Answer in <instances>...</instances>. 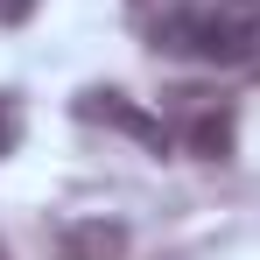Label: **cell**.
Segmentation results:
<instances>
[{
    "label": "cell",
    "instance_id": "obj_1",
    "mask_svg": "<svg viewBox=\"0 0 260 260\" xmlns=\"http://www.w3.org/2000/svg\"><path fill=\"white\" fill-rule=\"evenodd\" d=\"M155 49H183L211 71H260V0H211L169 14L155 28Z\"/></svg>",
    "mask_w": 260,
    "mask_h": 260
},
{
    "label": "cell",
    "instance_id": "obj_2",
    "mask_svg": "<svg viewBox=\"0 0 260 260\" xmlns=\"http://www.w3.org/2000/svg\"><path fill=\"white\" fill-rule=\"evenodd\" d=\"M78 120L85 127H113V134H134L141 148H155V155H169V127L155 120V113H141L127 91H78Z\"/></svg>",
    "mask_w": 260,
    "mask_h": 260
},
{
    "label": "cell",
    "instance_id": "obj_3",
    "mask_svg": "<svg viewBox=\"0 0 260 260\" xmlns=\"http://www.w3.org/2000/svg\"><path fill=\"white\" fill-rule=\"evenodd\" d=\"M56 253L63 260H120L127 253V225H113V218H71L56 232Z\"/></svg>",
    "mask_w": 260,
    "mask_h": 260
},
{
    "label": "cell",
    "instance_id": "obj_4",
    "mask_svg": "<svg viewBox=\"0 0 260 260\" xmlns=\"http://www.w3.org/2000/svg\"><path fill=\"white\" fill-rule=\"evenodd\" d=\"M183 141H190V155H204V162H232V106H197V113L183 120Z\"/></svg>",
    "mask_w": 260,
    "mask_h": 260
},
{
    "label": "cell",
    "instance_id": "obj_5",
    "mask_svg": "<svg viewBox=\"0 0 260 260\" xmlns=\"http://www.w3.org/2000/svg\"><path fill=\"white\" fill-rule=\"evenodd\" d=\"M28 14H36V0H0V21H7V28H21Z\"/></svg>",
    "mask_w": 260,
    "mask_h": 260
},
{
    "label": "cell",
    "instance_id": "obj_6",
    "mask_svg": "<svg viewBox=\"0 0 260 260\" xmlns=\"http://www.w3.org/2000/svg\"><path fill=\"white\" fill-rule=\"evenodd\" d=\"M14 134H21V120H14V106H7V99H0V155H7V148H14Z\"/></svg>",
    "mask_w": 260,
    "mask_h": 260
},
{
    "label": "cell",
    "instance_id": "obj_7",
    "mask_svg": "<svg viewBox=\"0 0 260 260\" xmlns=\"http://www.w3.org/2000/svg\"><path fill=\"white\" fill-rule=\"evenodd\" d=\"M0 260H7V246H0Z\"/></svg>",
    "mask_w": 260,
    "mask_h": 260
}]
</instances>
